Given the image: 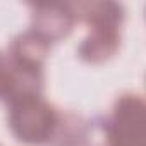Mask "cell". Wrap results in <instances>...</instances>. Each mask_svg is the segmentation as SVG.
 <instances>
[{"label":"cell","mask_w":146,"mask_h":146,"mask_svg":"<svg viewBox=\"0 0 146 146\" xmlns=\"http://www.w3.org/2000/svg\"><path fill=\"white\" fill-rule=\"evenodd\" d=\"M76 14L72 4L46 2L31 5V28L50 45L67 38L76 26Z\"/></svg>","instance_id":"cell-3"},{"label":"cell","mask_w":146,"mask_h":146,"mask_svg":"<svg viewBox=\"0 0 146 146\" xmlns=\"http://www.w3.org/2000/svg\"><path fill=\"white\" fill-rule=\"evenodd\" d=\"M45 74L43 70H31L16 65L5 52H0V102L43 95Z\"/></svg>","instance_id":"cell-4"},{"label":"cell","mask_w":146,"mask_h":146,"mask_svg":"<svg viewBox=\"0 0 146 146\" xmlns=\"http://www.w3.org/2000/svg\"><path fill=\"white\" fill-rule=\"evenodd\" d=\"M58 110L43 98L31 95L7 103V124L12 136L29 146H46L58 120Z\"/></svg>","instance_id":"cell-1"},{"label":"cell","mask_w":146,"mask_h":146,"mask_svg":"<svg viewBox=\"0 0 146 146\" xmlns=\"http://www.w3.org/2000/svg\"><path fill=\"white\" fill-rule=\"evenodd\" d=\"M91 122L76 112H60L46 146H88Z\"/></svg>","instance_id":"cell-8"},{"label":"cell","mask_w":146,"mask_h":146,"mask_svg":"<svg viewBox=\"0 0 146 146\" xmlns=\"http://www.w3.org/2000/svg\"><path fill=\"white\" fill-rule=\"evenodd\" d=\"M102 131L108 146H144L146 105L141 95H120L102 120Z\"/></svg>","instance_id":"cell-2"},{"label":"cell","mask_w":146,"mask_h":146,"mask_svg":"<svg viewBox=\"0 0 146 146\" xmlns=\"http://www.w3.org/2000/svg\"><path fill=\"white\" fill-rule=\"evenodd\" d=\"M120 48V29L95 28L83 38L78 46V55L83 62L98 65L115 57Z\"/></svg>","instance_id":"cell-6"},{"label":"cell","mask_w":146,"mask_h":146,"mask_svg":"<svg viewBox=\"0 0 146 146\" xmlns=\"http://www.w3.org/2000/svg\"><path fill=\"white\" fill-rule=\"evenodd\" d=\"M76 19L84 23L90 29L112 28L120 29L125 19V11L120 4L110 0H91V2L72 4Z\"/></svg>","instance_id":"cell-7"},{"label":"cell","mask_w":146,"mask_h":146,"mask_svg":"<svg viewBox=\"0 0 146 146\" xmlns=\"http://www.w3.org/2000/svg\"><path fill=\"white\" fill-rule=\"evenodd\" d=\"M50 48L52 45L43 36H40L33 29H26V31L17 33L11 40L5 53L16 65L23 69L43 70L45 62L50 55Z\"/></svg>","instance_id":"cell-5"}]
</instances>
